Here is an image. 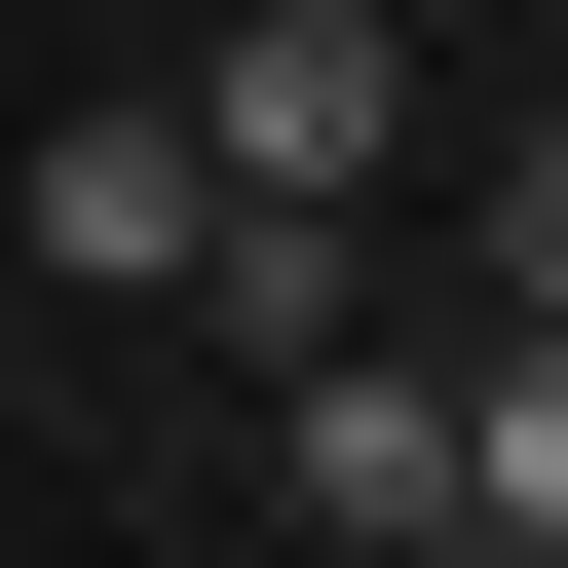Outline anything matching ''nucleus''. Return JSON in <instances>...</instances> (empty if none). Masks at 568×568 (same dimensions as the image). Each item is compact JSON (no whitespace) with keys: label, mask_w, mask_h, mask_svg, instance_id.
I'll use <instances>...</instances> for the list:
<instances>
[{"label":"nucleus","mask_w":568,"mask_h":568,"mask_svg":"<svg viewBox=\"0 0 568 568\" xmlns=\"http://www.w3.org/2000/svg\"><path fill=\"white\" fill-rule=\"evenodd\" d=\"M190 152L227 190H379L417 152V0H227V39H190Z\"/></svg>","instance_id":"f257e3e1"},{"label":"nucleus","mask_w":568,"mask_h":568,"mask_svg":"<svg viewBox=\"0 0 568 568\" xmlns=\"http://www.w3.org/2000/svg\"><path fill=\"white\" fill-rule=\"evenodd\" d=\"M0 227H39L77 304H190V227H227V152H190V77H152V114H39V190H0Z\"/></svg>","instance_id":"f03ea898"},{"label":"nucleus","mask_w":568,"mask_h":568,"mask_svg":"<svg viewBox=\"0 0 568 568\" xmlns=\"http://www.w3.org/2000/svg\"><path fill=\"white\" fill-rule=\"evenodd\" d=\"M265 455H304V530H342V568H455V379L304 342V379H265Z\"/></svg>","instance_id":"7ed1b4c3"},{"label":"nucleus","mask_w":568,"mask_h":568,"mask_svg":"<svg viewBox=\"0 0 568 568\" xmlns=\"http://www.w3.org/2000/svg\"><path fill=\"white\" fill-rule=\"evenodd\" d=\"M455 568H568V304L455 379Z\"/></svg>","instance_id":"20e7f679"},{"label":"nucleus","mask_w":568,"mask_h":568,"mask_svg":"<svg viewBox=\"0 0 568 568\" xmlns=\"http://www.w3.org/2000/svg\"><path fill=\"white\" fill-rule=\"evenodd\" d=\"M190 304H227L265 379H304V342H342V190H227V227H190Z\"/></svg>","instance_id":"39448f33"},{"label":"nucleus","mask_w":568,"mask_h":568,"mask_svg":"<svg viewBox=\"0 0 568 568\" xmlns=\"http://www.w3.org/2000/svg\"><path fill=\"white\" fill-rule=\"evenodd\" d=\"M493 265H530V304H568V114H493Z\"/></svg>","instance_id":"423d86ee"},{"label":"nucleus","mask_w":568,"mask_h":568,"mask_svg":"<svg viewBox=\"0 0 568 568\" xmlns=\"http://www.w3.org/2000/svg\"><path fill=\"white\" fill-rule=\"evenodd\" d=\"M417 39H455V0H417Z\"/></svg>","instance_id":"0eeeda50"}]
</instances>
